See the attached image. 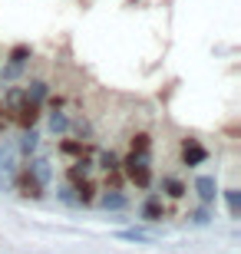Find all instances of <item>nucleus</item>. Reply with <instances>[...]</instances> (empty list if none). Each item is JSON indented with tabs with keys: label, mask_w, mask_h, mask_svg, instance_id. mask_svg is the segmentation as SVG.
<instances>
[{
	"label": "nucleus",
	"mask_w": 241,
	"mask_h": 254,
	"mask_svg": "<svg viewBox=\"0 0 241 254\" xmlns=\"http://www.w3.org/2000/svg\"><path fill=\"white\" fill-rule=\"evenodd\" d=\"M225 205H228V215L241 218V191L238 189H225Z\"/></svg>",
	"instance_id": "nucleus-5"
},
{
	"label": "nucleus",
	"mask_w": 241,
	"mask_h": 254,
	"mask_svg": "<svg viewBox=\"0 0 241 254\" xmlns=\"http://www.w3.org/2000/svg\"><path fill=\"white\" fill-rule=\"evenodd\" d=\"M192 221H195V225H208V211H205V208H202V211H195Z\"/></svg>",
	"instance_id": "nucleus-15"
},
{
	"label": "nucleus",
	"mask_w": 241,
	"mask_h": 254,
	"mask_svg": "<svg viewBox=\"0 0 241 254\" xmlns=\"http://www.w3.org/2000/svg\"><path fill=\"white\" fill-rule=\"evenodd\" d=\"M119 241H136V245H152L159 238V231H149V228H126V231H116Z\"/></svg>",
	"instance_id": "nucleus-2"
},
{
	"label": "nucleus",
	"mask_w": 241,
	"mask_h": 254,
	"mask_svg": "<svg viewBox=\"0 0 241 254\" xmlns=\"http://www.w3.org/2000/svg\"><path fill=\"white\" fill-rule=\"evenodd\" d=\"M142 218H146V221H159V218H162V205H159L156 195H152L146 205H142Z\"/></svg>",
	"instance_id": "nucleus-7"
},
{
	"label": "nucleus",
	"mask_w": 241,
	"mask_h": 254,
	"mask_svg": "<svg viewBox=\"0 0 241 254\" xmlns=\"http://www.w3.org/2000/svg\"><path fill=\"white\" fill-rule=\"evenodd\" d=\"M195 191H198V198H202L205 205H212L215 195H218V185H215L212 175H202V179H195Z\"/></svg>",
	"instance_id": "nucleus-4"
},
{
	"label": "nucleus",
	"mask_w": 241,
	"mask_h": 254,
	"mask_svg": "<svg viewBox=\"0 0 241 254\" xmlns=\"http://www.w3.org/2000/svg\"><path fill=\"white\" fill-rule=\"evenodd\" d=\"M165 189H168V195H172V198H182V195H185L182 182H175V179H165Z\"/></svg>",
	"instance_id": "nucleus-11"
},
{
	"label": "nucleus",
	"mask_w": 241,
	"mask_h": 254,
	"mask_svg": "<svg viewBox=\"0 0 241 254\" xmlns=\"http://www.w3.org/2000/svg\"><path fill=\"white\" fill-rule=\"evenodd\" d=\"M43 96H47V86H43V83H33V86L27 89V99H33V103H40Z\"/></svg>",
	"instance_id": "nucleus-9"
},
{
	"label": "nucleus",
	"mask_w": 241,
	"mask_h": 254,
	"mask_svg": "<svg viewBox=\"0 0 241 254\" xmlns=\"http://www.w3.org/2000/svg\"><path fill=\"white\" fill-rule=\"evenodd\" d=\"M182 159H185V165H202V162L208 159V152H205V145H198L195 139H185V145H182Z\"/></svg>",
	"instance_id": "nucleus-3"
},
{
	"label": "nucleus",
	"mask_w": 241,
	"mask_h": 254,
	"mask_svg": "<svg viewBox=\"0 0 241 254\" xmlns=\"http://www.w3.org/2000/svg\"><path fill=\"white\" fill-rule=\"evenodd\" d=\"M132 152L149 155V135H136V139H132Z\"/></svg>",
	"instance_id": "nucleus-10"
},
{
	"label": "nucleus",
	"mask_w": 241,
	"mask_h": 254,
	"mask_svg": "<svg viewBox=\"0 0 241 254\" xmlns=\"http://www.w3.org/2000/svg\"><path fill=\"white\" fill-rule=\"evenodd\" d=\"M50 129H53V132H63L66 129V116L63 113H53V116H50Z\"/></svg>",
	"instance_id": "nucleus-12"
},
{
	"label": "nucleus",
	"mask_w": 241,
	"mask_h": 254,
	"mask_svg": "<svg viewBox=\"0 0 241 254\" xmlns=\"http://www.w3.org/2000/svg\"><path fill=\"white\" fill-rule=\"evenodd\" d=\"M102 205L106 208H122V195H102Z\"/></svg>",
	"instance_id": "nucleus-14"
},
{
	"label": "nucleus",
	"mask_w": 241,
	"mask_h": 254,
	"mask_svg": "<svg viewBox=\"0 0 241 254\" xmlns=\"http://www.w3.org/2000/svg\"><path fill=\"white\" fill-rule=\"evenodd\" d=\"M0 162H3V149H0Z\"/></svg>",
	"instance_id": "nucleus-16"
},
{
	"label": "nucleus",
	"mask_w": 241,
	"mask_h": 254,
	"mask_svg": "<svg viewBox=\"0 0 241 254\" xmlns=\"http://www.w3.org/2000/svg\"><path fill=\"white\" fill-rule=\"evenodd\" d=\"M30 175H33V179H37L40 182V185H47V182H50V162H43V159H40V162H33V165H30Z\"/></svg>",
	"instance_id": "nucleus-6"
},
{
	"label": "nucleus",
	"mask_w": 241,
	"mask_h": 254,
	"mask_svg": "<svg viewBox=\"0 0 241 254\" xmlns=\"http://www.w3.org/2000/svg\"><path fill=\"white\" fill-rule=\"evenodd\" d=\"M27 53H30L27 47H17V50H13V53H10V69H7L10 76H13V73H17V69H20V66H23V60H27Z\"/></svg>",
	"instance_id": "nucleus-8"
},
{
	"label": "nucleus",
	"mask_w": 241,
	"mask_h": 254,
	"mask_svg": "<svg viewBox=\"0 0 241 254\" xmlns=\"http://www.w3.org/2000/svg\"><path fill=\"white\" fill-rule=\"evenodd\" d=\"M20 149H23V152H33V149H37V132H33V129H30L27 135H23V142H20Z\"/></svg>",
	"instance_id": "nucleus-13"
},
{
	"label": "nucleus",
	"mask_w": 241,
	"mask_h": 254,
	"mask_svg": "<svg viewBox=\"0 0 241 254\" xmlns=\"http://www.w3.org/2000/svg\"><path fill=\"white\" fill-rule=\"evenodd\" d=\"M126 175H129L139 189H149V182H152V172H149V155L132 152L129 159H126Z\"/></svg>",
	"instance_id": "nucleus-1"
}]
</instances>
